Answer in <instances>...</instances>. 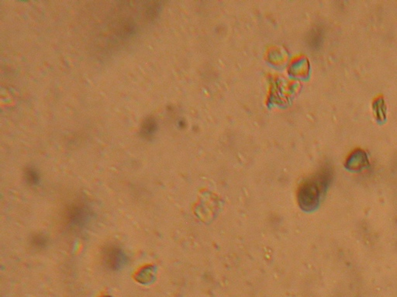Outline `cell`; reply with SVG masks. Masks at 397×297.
I'll use <instances>...</instances> for the list:
<instances>
[{"label":"cell","instance_id":"cell-4","mask_svg":"<svg viewBox=\"0 0 397 297\" xmlns=\"http://www.w3.org/2000/svg\"><path fill=\"white\" fill-rule=\"evenodd\" d=\"M157 128H158V125H157L155 120L153 118H148L142 124L141 130V134L144 137L150 139L154 136L157 131Z\"/></svg>","mask_w":397,"mask_h":297},{"label":"cell","instance_id":"cell-5","mask_svg":"<svg viewBox=\"0 0 397 297\" xmlns=\"http://www.w3.org/2000/svg\"><path fill=\"white\" fill-rule=\"evenodd\" d=\"M24 176L25 180L30 185H37L39 183V173L33 167L26 168L25 170Z\"/></svg>","mask_w":397,"mask_h":297},{"label":"cell","instance_id":"cell-6","mask_svg":"<svg viewBox=\"0 0 397 297\" xmlns=\"http://www.w3.org/2000/svg\"><path fill=\"white\" fill-rule=\"evenodd\" d=\"M47 242H48V240H47L46 237L44 236L43 235L38 234V235H34L32 237V245L38 249L45 248L47 245Z\"/></svg>","mask_w":397,"mask_h":297},{"label":"cell","instance_id":"cell-3","mask_svg":"<svg viewBox=\"0 0 397 297\" xmlns=\"http://www.w3.org/2000/svg\"><path fill=\"white\" fill-rule=\"evenodd\" d=\"M104 264L110 270H117L124 265L126 257L122 250L117 245H110L103 251Z\"/></svg>","mask_w":397,"mask_h":297},{"label":"cell","instance_id":"cell-1","mask_svg":"<svg viewBox=\"0 0 397 297\" xmlns=\"http://www.w3.org/2000/svg\"><path fill=\"white\" fill-rule=\"evenodd\" d=\"M330 176L329 169L323 167L301 183L297 191V201L304 211H313L317 208L328 186Z\"/></svg>","mask_w":397,"mask_h":297},{"label":"cell","instance_id":"cell-2","mask_svg":"<svg viewBox=\"0 0 397 297\" xmlns=\"http://www.w3.org/2000/svg\"><path fill=\"white\" fill-rule=\"evenodd\" d=\"M90 217V212L85 204H74L66 211V219L71 226L82 228L87 223Z\"/></svg>","mask_w":397,"mask_h":297}]
</instances>
